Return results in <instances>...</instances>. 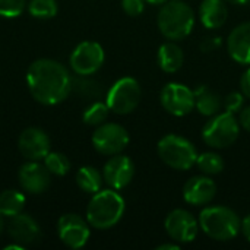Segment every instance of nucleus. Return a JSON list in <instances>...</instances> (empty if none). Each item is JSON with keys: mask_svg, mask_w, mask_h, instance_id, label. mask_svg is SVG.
Listing matches in <instances>:
<instances>
[{"mask_svg": "<svg viewBox=\"0 0 250 250\" xmlns=\"http://www.w3.org/2000/svg\"><path fill=\"white\" fill-rule=\"evenodd\" d=\"M26 85L35 101L44 105H56L64 101L72 91V78L60 62L38 59L28 67Z\"/></svg>", "mask_w": 250, "mask_h": 250, "instance_id": "1", "label": "nucleus"}, {"mask_svg": "<svg viewBox=\"0 0 250 250\" xmlns=\"http://www.w3.org/2000/svg\"><path fill=\"white\" fill-rule=\"evenodd\" d=\"M125 208V199L116 189H101L92 195L86 207V221L97 230H108L122 220Z\"/></svg>", "mask_w": 250, "mask_h": 250, "instance_id": "2", "label": "nucleus"}, {"mask_svg": "<svg viewBox=\"0 0 250 250\" xmlns=\"http://www.w3.org/2000/svg\"><path fill=\"white\" fill-rule=\"evenodd\" d=\"M157 25L161 34L171 40L179 41L189 37L195 26L193 9L182 0H170L161 4L157 16Z\"/></svg>", "mask_w": 250, "mask_h": 250, "instance_id": "3", "label": "nucleus"}, {"mask_svg": "<svg viewBox=\"0 0 250 250\" xmlns=\"http://www.w3.org/2000/svg\"><path fill=\"white\" fill-rule=\"evenodd\" d=\"M198 221L204 233L218 242H229L234 239L242 229L239 215L233 209L221 205L204 208Z\"/></svg>", "mask_w": 250, "mask_h": 250, "instance_id": "4", "label": "nucleus"}, {"mask_svg": "<svg viewBox=\"0 0 250 250\" xmlns=\"http://www.w3.org/2000/svg\"><path fill=\"white\" fill-rule=\"evenodd\" d=\"M157 151L160 158L168 167L180 171L192 168V166L196 164L199 155L195 145L189 139L174 133L163 136L157 145Z\"/></svg>", "mask_w": 250, "mask_h": 250, "instance_id": "5", "label": "nucleus"}, {"mask_svg": "<svg viewBox=\"0 0 250 250\" xmlns=\"http://www.w3.org/2000/svg\"><path fill=\"white\" fill-rule=\"evenodd\" d=\"M240 133V126L234 114L226 111L215 114L202 129V139L211 148L231 146Z\"/></svg>", "mask_w": 250, "mask_h": 250, "instance_id": "6", "label": "nucleus"}, {"mask_svg": "<svg viewBox=\"0 0 250 250\" xmlns=\"http://www.w3.org/2000/svg\"><path fill=\"white\" fill-rule=\"evenodd\" d=\"M141 97H142V89L139 82L130 76H126L113 83V86L107 94L105 103L110 111L123 116L132 113L138 107Z\"/></svg>", "mask_w": 250, "mask_h": 250, "instance_id": "7", "label": "nucleus"}, {"mask_svg": "<svg viewBox=\"0 0 250 250\" xmlns=\"http://www.w3.org/2000/svg\"><path fill=\"white\" fill-rule=\"evenodd\" d=\"M129 145V133L119 123H103L92 133V146L103 155L122 154Z\"/></svg>", "mask_w": 250, "mask_h": 250, "instance_id": "8", "label": "nucleus"}, {"mask_svg": "<svg viewBox=\"0 0 250 250\" xmlns=\"http://www.w3.org/2000/svg\"><path fill=\"white\" fill-rule=\"evenodd\" d=\"M105 54L103 47L95 41H83L78 44L69 59L70 69L79 76L94 75L104 64Z\"/></svg>", "mask_w": 250, "mask_h": 250, "instance_id": "9", "label": "nucleus"}, {"mask_svg": "<svg viewBox=\"0 0 250 250\" xmlns=\"http://www.w3.org/2000/svg\"><path fill=\"white\" fill-rule=\"evenodd\" d=\"M160 101L163 108L176 117L188 116L195 108L193 91L189 86L177 82H170L161 89Z\"/></svg>", "mask_w": 250, "mask_h": 250, "instance_id": "10", "label": "nucleus"}, {"mask_svg": "<svg viewBox=\"0 0 250 250\" xmlns=\"http://www.w3.org/2000/svg\"><path fill=\"white\" fill-rule=\"evenodd\" d=\"M89 223L78 214H64L57 221V234L70 249H81L89 240Z\"/></svg>", "mask_w": 250, "mask_h": 250, "instance_id": "11", "label": "nucleus"}, {"mask_svg": "<svg viewBox=\"0 0 250 250\" xmlns=\"http://www.w3.org/2000/svg\"><path fill=\"white\" fill-rule=\"evenodd\" d=\"M168 236L179 243H190L196 239L199 231V221L186 209L171 211L164 221Z\"/></svg>", "mask_w": 250, "mask_h": 250, "instance_id": "12", "label": "nucleus"}, {"mask_svg": "<svg viewBox=\"0 0 250 250\" xmlns=\"http://www.w3.org/2000/svg\"><path fill=\"white\" fill-rule=\"evenodd\" d=\"M50 138L40 127L25 129L18 139V149L26 161H42L50 152Z\"/></svg>", "mask_w": 250, "mask_h": 250, "instance_id": "13", "label": "nucleus"}, {"mask_svg": "<svg viewBox=\"0 0 250 250\" xmlns=\"http://www.w3.org/2000/svg\"><path fill=\"white\" fill-rule=\"evenodd\" d=\"M18 179L22 190L29 195H41L51 183V173L40 161H28L19 168Z\"/></svg>", "mask_w": 250, "mask_h": 250, "instance_id": "14", "label": "nucleus"}, {"mask_svg": "<svg viewBox=\"0 0 250 250\" xmlns=\"http://www.w3.org/2000/svg\"><path fill=\"white\" fill-rule=\"evenodd\" d=\"M135 176V164L133 161L122 154L111 155L110 160L104 164L103 177L104 182L116 190L126 188Z\"/></svg>", "mask_w": 250, "mask_h": 250, "instance_id": "15", "label": "nucleus"}, {"mask_svg": "<svg viewBox=\"0 0 250 250\" xmlns=\"http://www.w3.org/2000/svg\"><path fill=\"white\" fill-rule=\"evenodd\" d=\"M6 229L12 240L22 246L35 245L41 239V229L38 223L31 215L23 212L9 218Z\"/></svg>", "mask_w": 250, "mask_h": 250, "instance_id": "16", "label": "nucleus"}, {"mask_svg": "<svg viewBox=\"0 0 250 250\" xmlns=\"http://www.w3.org/2000/svg\"><path fill=\"white\" fill-rule=\"evenodd\" d=\"M217 195L215 182L205 176H195L189 179L183 186V198L189 205L202 207L214 201Z\"/></svg>", "mask_w": 250, "mask_h": 250, "instance_id": "17", "label": "nucleus"}, {"mask_svg": "<svg viewBox=\"0 0 250 250\" xmlns=\"http://www.w3.org/2000/svg\"><path fill=\"white\" fill-rule=\"evenodd\" d=\"M227 48L234 62L243 66H250V22L237 25L230 32Z\"/></svg>", "mask_w": 250, "mask_h": 250, "instance_id": "18", "label": "nucleus"}, {"mask_svg": "<svg viewBox=\"0 0 250 250\" xmlns=\"http://www.w3.org/2000/svg\"><path fill=\"white\" fill-rule=\"evenodd\" d=\"M229 16L224 0H204L199 6V18L205 28L218 29L221 28Z\"/></svg>", "mask_w": 250, "mask_h": 250, "instance_id": "19", "label": "nucleus"}, {"mask_svg": "<svg viewBox=\"0 0 250 250\" xmlns=\"http://www.w3.org/2000/svg\"><path fill=\"white\" fill-rule=\"evenodd\" d=\"M157 60L161 70H164L166 73H176L183 66V60H185L183 50L176 42L167 41L161 44Z\"/></svg>", "mask_w": 250, "mask_h": 250, "instance_id": "20", "label": "nucleus"}, {"mask_svg": "<svg viewBox=\"0 0 250 250\" xmlns=\"http://www.w3.org/2000/svg\"><path fill=\"white\" fill-rule=\"evenodd\" d=\"M193 94H195V107L198 108V111L201 114L215 116L220 113V110L223 107V101L218 94H215L205 85L198 86L193 91Z\"/></svg>", "mask_w": 250, "mask_h": 250, "instance_id": "21", "label": "nucleus"}, {"mask_svg": "<svg viewBox=\"0 0 250 250\" xmlns=\"http://www.w3.org/2000/svg\"><path fill=\"white\" fill-rule=\"evenodd\" d=\"M103 182H104L103 173H100L92 166H83L76 173V185L85 193L94 195L100 192L103 188Z\"/></svg>", "mask_w": 250, "mask_h": 250, "instance_id": "22", "label": "nucleus"}, {"mask_svg": "<svg viewBox=\"0 0 250 250\" xmlns=\"http://www.w3.org/2000/svg\"><path fill=\"white\" fill-rule=\"evenodd\" d=\"M25 208V195L19 190L7 189L0 193V212L4 218H12L21 214Z\"/></svg>", "mask_w": 250, "mask_h": 250, "instance_id": "23", "label": "nucleus"}, {"mask_svg": "<svg viewBox=\"0 0 250 250\" xmlns=\"http://www.w3.org/2000/svg\"><path fill=\"white\" fill-rule=\"evenodd\" d=\"M198 168L207 174V176H215L220 174L224 170V160L220 154L215 152H204L198 155L196 160Z\"/></svg>", "mask_w": 250, "mask_h": 250, "instance_id": "24", "label": "nucleus"}, {"mask_svg": "<svg viewBox=\"0 0 250 250\" xmlns=\"http://www.w3.org/2000/svg\"><path fill=\"white\" fill-rule=\"evenodd\" d=\"M26 6L29 15L37 19H51L59 12V4L56 0H29Z\"/></svg>", "mask_w": 250, "mask_h": 250, "instance_id": "25", "label": "nucleus"}, {"mask_svg": "<svg viewBox=\"0 0 250 250\" xmlns=\"http://www.w3.org/2000/svg\"><path fill=\"white\" fill-rule=\"evenodd\" d=\"M42 161H44V166L47 167V170L54 176H66L70 170V161L62 152L50 151Z\"/></svg>", "mask_w": 250, "mask_h": 250, "instance_id": "26", "label": "nucleus"}, {"mask_svg": "<svg viewBox=\"0 0 250 250\" xmlns=\"http://www.w3.org/2000/svg\"><path fill=\"white\" fill-rule=\"evenodd\" d=\"M108 114H110V108H108L107 103L97 101L85 110L83 122L88 126H100L103 123H105Z\"/></svg>", "mask_w": 250, "mask_h": 250, "instance_id": "27", "label": "nucleus"}, {"mask_svg": "<svg viewBox=\"0 0 250 250\" xmlns=\"http://www.w3.org/2000/svg\"><path fill=\"white\" fill-rule=\"evenodd\" d=\"M26 7V0H0V16L1 18H18Z\"/></svg>", "mask_w": 250, "mask_h": 250, "instance_id": "28", "label": "nucleus"}, {"mask_svg": "<svg viewBox=\"0 0 250 250\" xmlns=\"http://www.w3.org/2000/svg\"><path fill=\"white\" fill-rule=\"evenodd\" d=\"M243 104H245V95H243V92H239V91L230 92L224 98V103H223L226 111H229L231 114H236V113L242 111Z\"/></svg>", "mask_w": 250, "mask_h": 250, "instance_id": "29", "label": "nucleus"}, {"mask_svg": "<svg viewBox=\"0 0 250 250\" xmlns=\"http://www.w3.org/2000/svg\"><path fill=\"white\" fill-rule=\"evenodd\" d=\"M122 7L129 16H139L145 10V0H122Z\"/></svg>", "mask_w": 250, "mask_h": 250, "instance_id": "30", "label": "nucleus"}, {"mask_svg": "<svg viewBox=\"0 0 250 250\" xmlns=\"http://www.w3.org/2000/svg\"><path fill=\"white\" fill-rule=\"evenodd\" d=\"M220 45H221L220 37H207L201 42V50L205 53H211V51H215L217 48H220Z\"/></svg>", "mask_w": 250, "mask_h": 250, "instance_id": "31", "label": "nucleus"}, {"mask_svg": "<svg viewBox=\"0 0 250 250\" xmlns=\"http://www.w3.org/2000/svg\"><path fill=\"white\" fill-rule=\"evenodd\" d=\"M240 88H242L243 95L250 98V67L240 78Z\"/></svg>", "mask_w": 250, "mask_h": 250, "instance_id": "32", "label": "nucleus"}, {"mask_svg": "<svg viewBox=\"0 0 250 250\" xmlns=\"http://www.w3.org/2000/svg\"><path fill=\"white\" fill-rule=\"evenodd\" d=\"M239 122L240 125L250 132V107H246V108H242L240 111V117H239Z\"/></svg>", "mask_w": 250, "mask_h": 250, "instance_id": "33", "label": "nucleus"}, {"mask_svg": "<svg viewBox=\"0 0 250 250\" xmlns=\"http://www.w3.org/2000/svg\"><path fill=\"white\" fill-rule=\"evenodd\" d=\"M240 231L243 233V236L246 237V240H248V242H250V214L249 215H246V217L243 218Z\"/></svg>", "mask_w": 250, "mask_h": 250, "instance_id": "34", "label": "nucleus"}, {"mask_svg": "<svg viewBox=\"0 0 250 250\" xmlns=\"http://www.w3.org/2000/svg\"><path fill=\"white\" fill-rule=\"evenodd\" d=\"M177 249H179V245H173V243H164V245L157 246V250H177Z\"/></svg>", "mask_w": 250, "mask_h": 250, "instance_id": "35", "label": "nucleus"}, {"mask_svg": "<svg viewBox=\"0 0 250 250\" xmlns=\"http://www.w3.org/2000/svg\"><path fill=\"white\" fill-rule=\"evenodd\" d=\"M227 1H230L233 4H240V6H245V4L250 3V0H227Z\"/></svg>", "mask_w": 250, "mask_h": 250, "instance_id": "36", "label": "nucleus"}, {"mask_svg": "<svg viewBox=\"0 0 250 250\" xmlns=\"http://www.w3.org/2000/svg\"><path fill=\"white\" fill-rule=\"evenodd\" d=\"M146 3H149V4H158V6H161V4H164L166 1H168V0H145Z\"/></svg>", "mask_w": 250, "mask_h": 250, "instance_id": "37", "label": "nucleus"}, {"mask_svg": "<svg viewBox=\"0 0 250 250\" xmlns=\"http://www.w3.org/2000/svg\"><path fill=\"white\" fill-rule=\"evenodd\" d=\"M4 227H6V223H4V215H3V214L0 212V234L3 233Z\"/></svg>", "mask_w": 250, "mask_h": 250, "instance_id": "38", "label": "nucleus"}]
</instances>
